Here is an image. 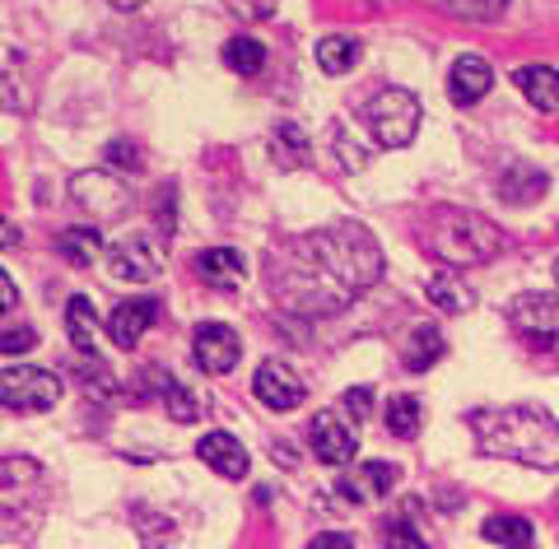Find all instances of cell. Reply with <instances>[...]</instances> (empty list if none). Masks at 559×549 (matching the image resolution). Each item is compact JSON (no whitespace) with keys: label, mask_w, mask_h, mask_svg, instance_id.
<instances>
[{"label":"cell","mask_w":559,"mask_h":549,"mask_svg":"<svg viewBox=\"0 0 559 549\" xmlns=\"http://www.w3.org/2000/svg\"><path fill=\"white\" fill-rule=\"evenodd\" d=\"M382 279V247L369 228L331 224L322 234L289 238L271 256V294L280 308L304 317H331L349 308Z\"/></svg>","instance_id":"6da1fadb"},{"label":"cell","mask_w":559,"mask_h":549,"mask_svg":"<svg viewBox=\"0 0 559 549\" xmlns=\"http://www.w3.org/2000/svg\"><path fill=\"white\" fill-rule=\"evenodd\" d=\"M471 433L485 456L555 470L559 466V423L540 405H509V410H471Z\"/></svg>","instance_id":"7a4b0ae2"},{"label":"cell","mask_w":559,"mask_h":549,"mask_svg":"<svg viewBox=\"0 0 559 549\" xmlns=\"http://www.w3.org/2000/svg\"><path fill=\"white\" fill-rule=\"evenodd\" d=\"M425 242L448 271H457V265L495 261L499 247H503V234L485 215H471V210H433V219L425 228Z\"/></svg>","instance_id":"3957f363"},{"label":"cell","mask_w":559,"mask_h":549,"mask_svg":"<svg viewBox=\"0 0 559 549\" xmlns=\"http://www.w3.org/2000/svg\"><path fill=\"white\" fill-rule=\"evenodd\" d=\"M51 503L47 475L33 456H5L0 462V540H28Z\"/></svg>","instance_id":"277c9868"},{"label":"cell","mask_w":559,"mask_h":549,"mask_svg":"<svg viewBox=\"0 0 559 549\" xmlns=\"http://www.w3.org/2000/svg\"><path fill=\"white\" fill-rule=\"evenodd\" d=\"M364 127L373 131V140L382 150H406L419 135V103L411 88H378V94L364 103Z\"/></svg>","instance_id":"5b68a950"},{"label":"cell","mask_w":559,"mask_h":549,"mask_svg":"<svg viewBox=\"0 0 559 549\" xmlns=\"http://www.w3.org/2000/svg\"><path fill=\"white\" fill-rule=\"evenodd\" d=\"M509 326L532 354H540V359H559V298L555 294H522V298H513Z\"/></svg>","instance_id":"8992f818"},{"label":"cell","mask_w":559,"mask_h":549,"mask_svg":"<svg viewBox=\"0 0 559 549\" xmlns=\"http://www.w3.org/2000/svg\"><path fill=\"white\" fill-rule=\"evenodd\" d=\"M61 396V382L47 368H5L0 373V405L14 415H43Z\"/></svg>","instance_id":"52a82bcc"},{"label":"cell","mask_w":559,"mask_h":549,"mask_svg":"<svg viewBox=\"0 0 559 549\" xmlns=\"http://www.w3.org/2000/svg\"><path fill=\"white\" fill-rule=\"evenodd\" d=\"M70 201H75L94 224H117L131 210V191L117 182L112 172H80L70 182Z\"/></svg>","instance_id":"ba28073f"},{"label":"cell","mask_w":559,"mask_h":549,"mask_svg":"<svg viewBox=\"0 0 559 549\" xmlns=\"http://www.w3.org/2000/svg\"><path fill=\"white\" fill-rule=\"evenodd\" d=\"M108 271L112 279H131V285H150V279H159L164 275V252H159V242H150V238H121L112 252H108Z\"/></svg>","instance_id":"9c48e42d"},{"label":"cell","mask_w":559,"mask_h":549,"mask_svg":"<svg viewBox=\"0 0 559 549\" xmlns=\"http://www.w3.org/2000/svg\"><path fill=\"white\" fill-rule=\"evenodd\" d=\"M252 392H257V401L266 405V410H299L304 405V378L294 373L289 363H280V359H266L257 368V378H252Z\"/></svg>","instance_id":"30bf717a"},{"label":"cell","mask_w":559,"mask_h":549,"mask_svg":"<svg viewBox=\"0 0 559 549\" xmlns=\"http://www.w3.org/2000/svg\"><path fill=\"white\" fill-rule=\"evenodd\" d=\"M308 438H312V452H318L322 466H345L349 456L359 452V433L345 415H318Z\"/></svg>","instance_id":"8fae6325"},{"label":"cell","mask_w":559,"mask_h":549,"mask_svg":"<svg viewBox=\"0 0 559 549\" xmlns=\"http://www.w3.org/2000/svg\"><path fill=\"white\" fill-rule=\"evenodd\" d=\"M191 354H197V363L205 368V373H234L242 341H238L234 326L205 322V326H197V345H191Z\"/></svg>","instance_id":"7c38bea8"},{"label":"cell","mask_w":559,"mask_h":549,"mask_svg":"<svg viewBox=\"0 0 559 549\" xmlns=\"http://www.w3.org/2000/svg\"><path fill=\"white\" fill-rule=\"evenodd\" d=\"M489 88H495V70H489L485 57H457L448 70V98L457 103V108H471V103H480Z\"/></svg>","instance_id":"4fadbf2b"},{"label":"cell","mask_w":559,"mask_h":549,"mask_svg":"<svg viewBox=\"0 0 559 549\" xmlns=\"http://www.w3.org/2000/svg\"><path fill=\"white\" fill-rule=\"evenodd\" d=\"M392 485H396V466H388V462H364V466L349 470L336 489H341L345 503H378V499H388V493H392Z\"/></svg>","instance_id":"5bb4252c"},{"label":"cell","mask_w":559,"mask_h":549,"mask_svg":"<svg viewBox=\"0 0 559 549\" xmlns=\"http://www.w3.org/2000/svg\"><path fill=\"white\" fill-rule=\"evenodd\" d=\"M197 279H205L210 289H238L248 279V261L234 247H210V252H197Z\"/></svg>","instance_id":"9a60e30c"},{"label":"cell","mask_w":559,"mask_h":549,"mask_svg":"<svg viewBox=\"0 0 559 549\" xmlns=\"http://www.w3.org/2000/svg\"><path fill=\"white\" fill-rule=\"evenodd\" d=\"M154 317H159V303H154V298H127V303L108 317V335L121 349H135L140 335L154 326Z\"/></svg>","instance_id":"2e32d148"},{"label":"cell","mask_w":559,"mask_h":549,"mask_svg":"<svg viewBox=\"0 0 559 549\" xmlns=\"http://www.w3.org/2000/svg\"><path fill=\"white\" fill-rule=\"evenodd\" d=\"M197 456L210 470H219L224 480H242L248 475V452H242V442L234 433H205L197 442Z\"/></svg>","instance_id":"e0dca14e"},{"label":"cell","mask_w":559,"mask_h":549,"mask_svg":"<svg viewBox=\"0 0 559 549\" xmlns=\"http://www.w3.org/2000/svg\"><path fill=\"white\" fill-rule=\"evenodd\" d=\"M513 84L522 88V94H527L532 108L559 112V70H555V65H522L518 75H513Z\"/></svg>","instance_id":"ac0fdd59"},{"label":"cell","mask_w":559,"mask_h":549,"mask_svg":"<svg viewBox=\"0 0 559 549\" xmlns=\"http://www.w3.org/2000/svg\"><path fill=\"white\" fill-rule=\"evenodd\" d=\"M103 252V234L94 224H80V228H66V234H57V256L66 265H75V271H84V265H94Z\"/></svg>","instance_id":"d6986e66"},{"label":"cell","mask_w":559,"mask_h":549,"mask_svg":"<svg viewBox=\"0 0 559 549\" xmlns=\"http://www.w3.org/2000/svg\"><path fill=\"white\" fill-rule=\"evenodd\" d=\"M439 359H443V335L433 326H415L406 341H401V363H406L411 373H429Z\"/></svg>","instance_id":"ffe728a7"},{"label":"cell","mask_w":559,"mask_h":549,"mask_svg":"<svg viewBox=\"0 0 559 549\" xmlns=\"http://www.w3.org/2000/svg\"><path fill=\"white\" fill-rule=\"evenodd\" d=\"M66 335L75 341L80 354H94V345H98V312H94V303L84 294H75L66 303Z\"/></svg>","instance_id":"44dd1931"},{"label":"cell","mask_w":559,"mask_h":549,"mask_svg":"<svg viewBox=\"0 0 559 549\" xmlns=\"http://www.w3.org/2000/svg\"><path fill=\"white\" fill-rule=\"evenodd\" d=\"M485 540L489 545H503V549H532V540H536V530H532V522L527 517H489L485 522Z\"/></svg>","instance_id":"7402d4cb"},{"label":"cell","mask_w":559,"mask_h":549,"mask_svg":"<svg viewBox=\"0 0 559 549\" xmlns=\"http://www.w3.org/2000/svg\"><path fill=\"white\" fill-rule=\"evenodd\" d=\"M154 382H159V401H164V410H168L173 419H178V423H197V419H201V401L191 396L178 378L154 373Z\"/></svg>","instance_id":"603a6c76"},{"label":"cell","mask_w":559,"mask_h":549,"mask_svg":"<svg viewBox=\"0 0 559 549\" xmlns=\"http://www.w3.org/2000/svg\"><path fill=\"white\" fill-rule=\"evenodd\" d=\"M359 61V43L355 38H341V33H331V38L318 43V65L326 75H345V70H355Z\"/></svg>","instance_id":"cb8c5ba5"},{"label":"cell","mask_w":559,"mask_h":549,"mask_svg":"<svg viewBox=\"0 0 559 549\" xmlns=\"http://www.w3.org/2000/svg\"><path fill=\"white\" fill-rule=\"evenodd\" d=\"M382 423H388L392 438L411 442V438L419 433V401H415V396H392L388 410H382Z\"/></svg>","instance_id":"d4e9b609"},{"label":"cell","mask_w":559,"mask_h":549,"mask_svg":"<svg viewBox=\"0 0 559 549\" xmlns=\"http://www.w3.org/2000/svg\"><path fill=\"white\" fill-rule=\"evenodd\" d=\"M536 191H546V172L522 168V164L503 172V182H499V196H509L513 205H527V201H536Z\"/></svg>","instance_id":"484cf974"},{"label":"cell","mask_w":559,"mask_h":549,"mask_svg":"<svg viewBox=\"0 0 559 549\" xmlns=\"http://www.w3.org/2000/svg\"><path fill=\"white\" fill-rule=\"evenodd\" d=\"M224 65L238 70V75H261V65H266V47L257 38H229L224 43Z\"/></svg>","instance_id":"4316f807"},{"label":"cell","mask_w":559,"mask_h":549,"mask_svg":"<svg viewBox=\"0 0 559 549\" xmlns=\"http://www.w3.org/2000/svg\"><path fill=\"white\" fill-rule=\"evenodd\" d=\"M429 298L439 303L443 312H462V308H471V289H462L457 279H452V271H439L429 279Z\"/></svg>","instance_id":"83f0119b"},{"label":"cell","mask_w":559,"mask_h":549,"mask_svg":"<svg viewBox=\"0 0 559 549\" xmlns=\"http://www.w3.org/2000/svg\"><path fill=\"white\" fill-rule=\"evenodd\" d=\"M443 5L457 14V20H471V24H495L503 10H509V0H443Z\"/></svg>","instance_id":"f1b7e54d"},{"label":"cell","mask_w":559,"mask_h":549,"mask_svg":"<svg viewBox=\"0 0 559 549\" xmlns=\"http://www.w3.org/2000/svg\"><path fill=\"white\" fill-rule=\"evenodd\" d=\"M304 154H308V140H304V131L294 127V121H285V127L275 131V158L285 168H294V164H304Z\"/></svg>","instance_id":"f546056e"},{"label":"cell","mask_w":559,"mask_h":549,"mask_svg":"<svg viewBox=\"0 0 559 549\" xmlns=\"http://www.w3.org/2000/svg\"><path fill=\"white\" fill-rule=\"evenodd\" d=\"M382 545H388V549H429V540L419 536L415 522H406V517L382 522Z\"/></svg>","instance_id":"4dcf8cb0"},{"label":"cell","mask_w":559,"mask_h":549,"mask_svg":"<svg viewBox=\"0 0 559 549\" xmlns=\"http://www.w3.org/2000/svg\"><path fill=\"white\" fill-rule=\"evenodd\" d=\"M108 164L127 168V172H140V168H145V154H140L131 140H112V145H108Z\"/></svg>","instance_id":"1f68e13d"},{"label":"cell","mask_w":559,"mask_h":549,"mask_svg":"<svg viewBox=\"0 0 559 549\" xmlns=\"http://www.w3.org/2000/svg\"><path fill=\"white\" fill-rule=\"evenodd\" d=\"M84 392H98V396H112L117 392V382L112 373L98 363V354H94V363H84Z\"/></svg>","instance_id":"d6a6232c"},{"label":"cell","mask_w":559,"mask_h":549,"mask_svg":"<svg viewBox=\"0 0 559 549\" xmlns=\"http://www.w3.org/2000/svg\"><path fill=\"white\" fill-rule=\"evenodd\" d=\"M33 345H38V335H33V326H14L0 335V354H28Z\"/></svg>","instance_id":"836d02e7"},{"label":"cell","mask_w":559,"mask_h":549,"mask_svg":"<svg viewBox=\"0 0 559 549\" xmlns=\"http://www.w3.org/2000/svg\"><path fill=\"white\" fill-rule=\"evenodd\" d=\"M345 410L355 415V423L369 419V410H373V392H369V386H349V392H345Z\"/></svg>","instance_id":"e575fe53"},{"label":"cell","mask_w":559,"mask_h":549,"mask_svg":"<svg viewBox=\"0 0 559 549\" xmlns=\"http://www.w3.org/2000/svg\"><path fill=\"white\" fill-rule=\"evenodd\" d=\"M308 549H355V540H349L345 530H322V536L312 540Z\"/></svg>","instance_id":"d590c367"},{"label":"cell","mask_w":559,"mask_h":549,"mask_svg":"<svg viewBox=\"0 0 559 549\" xmlns=\"http://www.w3.org/2000/svg\"><path fill=\"white\" fill-rule=\"evenodd\" d=\"M14 303H20V289H14V279H10L5 271H0V317H5Z\"/></svg>","instance_id":"8d00e7d4"},{"label":"cell","mask_w":559,"mask_h":549,"mask_svg":"<svg viewBox=\"0 0 559 549\" xmlns=\"http://www.w3.org/2000/svg\"><path fill=\"white\" fill-rule=\"evenodd\" d=\"M20 242H24L20 228H14L10 219H0V247H20Z\"/></svg>","instance_id":"74e56055"},{"label":"cell","mask_w":559,"mask_h":549,"mask_svg":"<svg viewBox=\"0 0 559 549\" xmlns=\"http://www.w3.org/2000/svg\"><path fill=\"white\" fill-rule=\"evenodd\" d=\"M108 5H112V10H121V14H131V10L145 5V0H108Z\"/></svg>","instance_id":"f35d334b"},{"label":"cell","mask_w":559,"mask_h":549,"mask_svg":"<svg viewBox=\"0 0 559 549\" xmlns=\"http://www.w3.org/2000/svg\"><path fill=\"white\" fill-rule=\"evenodd\" d=\"M555 279H559V265H555Z\"/></svg>","instance_id":"ab89813d"}]
</instances>
